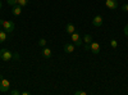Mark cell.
<instances>
[{"label": "cell", "mask_w": 128, "mask_h": 95, "mask_svg": "<svg viewBox=\"0 0 128 95\" xmlns=\"http://www.w3.org/2000/svg\"><path fill=\"white\" fill-rule=\"evenodd\" d=\"M0 25L3 26V30L6 34H12L14 31V28H16V26H14V23L12 22V21H0Z\"/></svg>", "instance_id": "cell-1"}, {"label": "cell", "mask_w": 128, "mask_h": 95, "mask_svg": "<svg viewBox=\"0 0 128 95\" xmlns=\"http://www.w3.org/2000/svg\"><path fill=\"white\" fill-rule=\"evenodd\" d=\"M13 58V53L8 50V49H2L0 50V59L4 62H9L10 59Z\"/></svg>", "instance_id": "cell-2"}, {"label": "cell", "mask_w": 128, "mask_h": 95, "mask_svg": "<svg viewBox=\"0 0 128 95\" xmlns=\"http://www.w3.org/2000/svg\"><path fill=\"white\" fill-rule=\"evenodd\" d=\"M9 87H10V82L6 78H4L3 76H0V91L2 92H8Z\"/></svg>", "instance_id": "cell-3"}, {"label": "cell", "mask_w": 128, "mask_h": 95, "mask_svg": "<svg viewBox=\"0 0 128 95\" xmlns=\"http://www.w3.org/2000/svg\"><path fill=\"white\" fill-rule=\"evenodd\" d=\"M70 37H72V41L74 43V45H76V46H82L83 45V40L80 37V34L78 32L74 31V32L70 35Z\"/></svg>", "instance_id": "cell-4"}, {"label": "cell", "mask_w": 128, "mask_h": 95, "mask_svg": "<svg viewBox=\"0 0 128 95\" xmlns=\"http://www.w3.org/2000/svg\"><path fill=\"white\" fill-rule=\"evenodd\" d=\"M102 22H104V19H102L101 16H95L94 19H92V25H94L95 27H100V26H102Z\"/></svg>", "instance_id": "cell-5"}, {"label": "cell", "mask_w": 128, "mask_h": 95, "mask_svg": "<svg viewBox=\"0 0 128 95\" xmlns=\"http://www.w3.org/2000/svg\"><path fill=\"white\" fill-rule=\"evenodd\" d=\"M12 13H13L16 17L20 16V14H22V7H20V5H18V4L13 5V7H12Z\"/></svg>", "instance_id": "cell-6"}, {"label": "cell", "mask_w": 128, "mask_h": 95, "mask_svg": "<svg viewBox=\"0 0 128 95\" xmlns=\"http://www.w3.org/2000/svg\"><path fill=\"white\" fill-rule=\"evenodd\" d=\"M105 5L108 7L109 9H116L118 8V2H116V0H106Z\"/></svg>", "instance_id": "cell-7"}, {"label": "cell", "mask_w": 128, "mask_h": 95, "mask_svg": "<svg viewBox=\"0 0 128 95\" xmlns=\"http://www.w3.org/2000/svg\"><path fill=\"white\" fill-rule=\"evenodd\" d=\"M90 46H91L90 50L94 53V54H99V53H100V45H99L98 43H91Z\"/></svg>", "instance_id": "cell-8"}, {"label": "cell", "mask_w": 128, "mask_h": 95, "mask_svg": "<svg viewBox=\"0 0 128 95\" xmlns=\"http://www.w3.org/2000/svg\"><path fill=\"white\" fill-rule=\"evenodd\" d=\"M74 46H76V45H74V44H70V43L64 44V51L68 53V54H69V53H73V51H74Z\"/></svg>", "instance_id": "cell-9"}, {"label": "cell", "mask_w": 128, "mask_h": 95, "mask_svg": "<svg viewBox=\"0 0 128 95\" xmlns=\"http://www.w3.org/2000/svg\"><path fill=\"white\" fill-rule=\"evenodd\" d=\"M41 54H42V57H44V58L49 59V58L51 57V50L45 46V48H42V53H41Z\"/></svg>", "instance_id": "cell-10"}, {"label": "cell", "mask_w": 128, "mask_h": 95, "mask_svg": "<svg viewBox=\"0 0 128 95\" xmlns=\"http://www.w3.org/2000/svg\"><path fill=\"white\" fill-rule=\"evenodd\" d=\"M74 31H76V28H74V25H73V23H68L67 27H66V32L69 34V35H72Z\"/></svg>", "instance_id": "cell-11"}, {"label": "cell", "mask_w": 128, "mask_h": 95, "mask_svg": "<svg viewBox=\"0 0 128 95\" xmlns=\"http://www.w3.org/2000/svg\"><path fill=\"white\" fill-rule=\"evenodd\" d=\"M6 37H8V34L5 32L4 30H2V31H0V44L4 43V41L6 40Z\"/></svg>", "instance_id": "cell-12"}, {"label": "cell", "mask_w": 128, "mask_h": 95, "mask_svg": "<svg viewBox=\"0 0 128 95\" xmlns=\"http://www.w3.org/2000/svg\"><path fill=\"white\" fill-rule=\"evenodd\" d=\"M92 43V36L91 35H84L83 37V44H91Z\"/></svg>", "instance_id": "cell-13"}, {"label": "cell", "mask_w": 128, "mask_h": 95, "mask_svg": "<svg viewBox=\"0 0 128 95\" xmlns=\"http://www.w3.org/2000/svg\"><path fill=\"white\" fill-rule=\"evenodd\" d=\"M28 3H30V0H18V5L20 7H26L28 5Z\"/></svg>", "instance_id": "cell-14"}, {"label": "cell", "mask_w": 128, "mask_h": 95, "mask_svg": "<svg viewBox=\"0 0 128 95\" xmlns=\"http://www.w3.org/2000/svg\"><path fill=\"white\" fill-rule=\"evenodd\" d=\"M45 45H46V40H45V39H40V40H38V46L45 48Z\"/></svg>", "instance_id": "cell-15"}, {"label": "cell", "mask_w": 128, "mask_h": 95, "mask_svg": "<svg viewBox=\"0 0 128 95\" xmlns=\"http://www.w3.org/2000/svg\"><path fill=\"white\" fill-rule=\"evenodd\" d=\"M110 46H112L113 49H115L116 46H118V43H116V40H114V39L110 40Z\"/></svg>", "instance_id": "cell-16"}, {"label": "cell", "mask_w": 128, "mask_h": 95, "mask_svg": "<svg viewBox=\"0 0 128 95\" xmlns=\"http://www.w3.org/2000/svg\"><path fill=\"white\" fill-rule=\"evenodd\" d=\"M6 2H8V4L9 5H16V4H18V0H6Z\"/></svg>", "instance_id": "cell-17"}, {"label": "cell", "mask_w": 128, "mask_h": 95, "mask_svg": "<svg viewBox=\"0 0 128 95\" xmlns=\"http://www.w3.org/2000/svg\"><path fill=\"white\" fill-rule=\"evenodd\" d=\"M74 95H86V91H83V90H77L76 92H74Z\"/></svg>", "instance_id": "cell-18"}, {"label": "cell", "mask_w": 128, "mask_h": 95, "mask_svg": "<svg viewBox=\"0 0 128 95\" xmlns=\"http://www.w3.org/2000/svg\"><path fill=\"white\" fill-rule=\"evenodd\" d=\"M123 31H124V35H126V36H128V25H126V26H124V30H123Z\"/></svg>", "instance_id": "cell-19"}, {"label": "cell", "mask_w": 128, "mask_h": 95, "mask_svg": "<svg viewBox=\"0 0 128 95\" xmlns=\"http://www.w3.org/2000/svg\"><path fill=\"white\" fill-rule=\"evenodd\" d=\"M10 94H12V95H19L20 92L18 90H12V91H10Z\"/></svg>", "instance_id": "cell-20"}, {"label": "cell", "mask_w": 128, "mask_h": 95, "mask_svg": "<svg viewBox=\"0 0 128 95\" xmlns=\"http://www.w3.org/2000/svg\"><path fill=\"white\" fill-rule=\"evenodd\" d=\"M122 9L124 10V12H128V4H124V5H122Z\"/></svg>", "instance_id": "cell-21"}, {"label": "cell", "mask_w": 128, "mask_h": 95, "mask_svg": "<svg viewBox=\"0 0 128 95\" xmlns=\"http://www.w3.org/2000/svg\"><path fill=\"white\" fill-rule=\"evenodd\" d=\"M90 49H91L90 44H84V50H90Z\"/></svg>", "instance_id": "cell-22"}, {"label": "cell", "mask_w": 128, "mask_h": 95, "mask_svg": "<svg viewBox=\"0 0 128 95\" xmlns=\"http://www.w3.org/2000/svg\"><path fill=\"white\" fill-rule=\"evenodd\" d=\"M13 58H14V59H17V60L19 59V55H18V53H14V54H13Z\"/></svg>", "instance_id": "cell-23"}, {"label": "cell", "mask_w": 128, "mask_h": 95, "mask_svg": "<svg viewBox=\"0 0 128 95\" xmlns=\"http://www.w3.org/2000/svg\"><path fill=\"white\" fill-rule=\"evenodd\" d=\"M20 94H23V95H30L31 92H30V91H23V92H20Z\"/></svg>", "instance_id": "cell-24"}, {"label": "cell", "mask_w": 128, "mask_h": 95, "mask_svg": "<svg viewBox=\"0 0 128 95\" xmlns=\"http://www.w3.org/2000/svg\"><path fill=\"white\" fill-rule=\"evenodd\" d=\"M2 7H3V3H2V0H0V9H2Z\"/></svg>", "instance_id": "cell-25"}]
</instances>
